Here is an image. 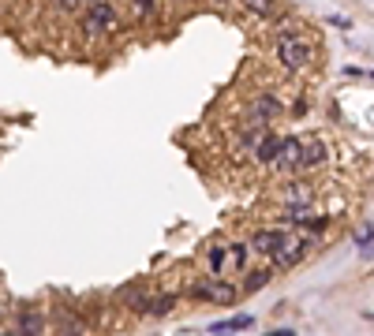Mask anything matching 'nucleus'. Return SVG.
Instances as JSON below:
<instances>
[{
  "instance_id": "6",
  "label": "nucleus",
  "mask_w": 374,
  "mask_h": 336,
  "mask_svg": "<svg viewBox=\"0 0 374 336\" xmlns=\"http://www.w3.org/2000/svg\"><path fill=\"white\" fill-rule=\"evenodd\" d=\"M120 303L127 306V310H135V314H150V303H153V292L150 288H142V284H127L120 288Z\"/></svg>"
},
{
  "instance_id": "7",
  "label": "nucleus",
  "mask_w": 374,
  "mask_h": 336,
  "mask_svg": "<svg viewBox=\"0 0 374 336\" xmlns=\"http://www.w3.org/2000/svg\"><path fill=\"white\" fill-rule=\"evenodd\" d=\"M299 161H303V142L299 139H281V150H277V161H273V165L285 168V172H296Z\"/></svg>"
},
{
  "instance_id": "26",
  "label": "nucleus",
  "mask_w": 374,
  "mask_h": 336,
  "mask_svg": "<svg viewBox=\"0 0 374 336\" xmlns=\"http://www.w3.org/2000/svg\"><path fill=\"white\" fill-rule=\"evenodd\" d=\"M0 336H4V333H0Z\"/></svg>"
},
{
  "instance_id": "1",
  "label": "nucleus",
  "mask_w": 374,
  "mask_h": 336,
  "mask_svg": "<svg viewBox=\"0 0 374 336\" xmlns=\"http://www.w3.org/2000/svg\"><path fill=\"white\" fill-rule=\"evenodd\" d=\"M86 38H102V34H113L120 30V12H116L109 0H97V4H86L83 19H79Z\"/></svg>"
},
{
  "instance_id": "22",
  "label": "nucleus",
  "mask_w": 374,
  "mask_h": 336,
  "mask_svg": "<svg viewBox=\"0 0 374 336\" xmlns=\"http://www.w3.org/2000/svg\"><path fill=\"white\" fill-rule=\"evenodd\" d=\"M266 336H296L292 329H277V333H266Z\"/></svg>"
},
{
  "instance_id": "5",
  "label": "nucleus",
  "mask_w": 374,
  "mask_h": 336,
  "mask_svg": "<svg viewBox=\"0 0 374 336\" xmlns=\"http://www.w3.org/2000/svg\"><path fill=\"white\" fill-rule=\"evenodd\" d=\"M303 250H307V239H303V235H288V232H285V243H281V247L270 254V261H273L277 269H292V266H299Z\"/></svg>"
},
{
  "instance_id": "17",
  "label": "nucleus",
  "mask_w": 374,
  "mask_h": 336,
  "mask_svg": "<svg viewBox=\"0 0 374 336\" xmlns=\"http://www.w3.org/2000/svg\"><path fill=\"white\" fill-rule=\"evenodd\" d=\"M172 306H176V295H153V303H150V314L153 317H165Z\"/></svg>"
},
{
  "instance_id": "13",
  "label": "nucleus",
  "mask_w": 374,
  "mask_h": 336,
  "mask_svg": "<svg viewBox=\"0 0 374 336\" xmlns=\"http://www.w3.org/2000/svg\"><path fill=\"white\" fill-rule=\"evenodd\" d=\"M270 277H273V273H270V266H266V269H251V273L243 277V284L236 288V292H243V295H254V292H262V288L270 284Z\"/></svg>"
},
{
  "instance_id": "21",
  "label": "nucleus",
  "mask_w": 374,
  "mask_h": 336,
  "mask_svg": "<svg viewBox=\"0 0 374 336\" xmlns=\"http://www.w3.org/2000/svg\"><path fill=\"white\" fill-rule=\"evenodd\" d=\"M150 8H153V0H135V12H139V15H146Z\"/></svg>"
},
{
  "instance_id": "18",
  "label": "nucleus",
  "mask_w": 374,
  "mask_h": 336,
  "mask_svg": "<svg viewBox=\"0 0 374 336\" xmlns=\"http://www.w3.org/2000/svg\"><path fill=\"white\" fill-rule=\"evenodd\" d=\"M225 261H229V258H225V247H214V250H209V273H221Z\"/></svg>"
},
{
  "instance_id": "3",
  "label": "nucleus",
  "mask_w": 374,
  "mask_h": 336,
  "mask_svg": "<svg viewBox=\"0 0 374 336\" xmlns=\"http://www.w3.org/2000/svg\"><path fill=\"white\" fill-rule=\"evenodd\" d=\"M281 112H285V108H281L277 97H273V94H259V97L251 101V108H247V123L262 131V127H270Z\"/></svg>"
},
{
  "instance_id": "20",
  "label": "nucleus",
  "mask_w": 374,
  "mask_h": 336,
  "mask_svg": "<svg viewBox=\"0 0 374 336\" xmlns=\"http://www.w3.org/2000/svg\"><path fill=\"white\" fill-rule=\"evenodd\" d=\"M355 247H359L363 254H371V224H363V232L355 235Z\"/></svg>"
},
{
  "instance_id": "4",
  "label": "nucleus",
  "mask_w": 374,
  "mask_h": 336,
  "mask_svg": "<svg viewBox=\"0 0 374 336\" xmlns=\"http://www.w3.org/2000/svg\"><path fill=\"white\" fill-rule=\"evenodd\" d=\"M191 295L195 299H203V303H221V306H229V303H236V284H229V280H206V284H195L191 288Z\"/></svg>"
},
{
  "instance_id": "9",
  "label": "nucleus",
  "mask_w": 374,
  "mask_h": 336,
  "mask_svg": "<svg viewBox=\"0 0 374 336\" xmlns=\"http://www.w3.org/2000/svg\"><path fill=\"white\" fill-rule=\"evenodd\" d=\"M281 243H285V232H277V228H270V232H254V235H251V250L266 254V258L281 247Z\"/></svg>"
},
{
  "instance_id": "16",
  "label": "nucleus",
  "mask_w": 374,
  "mask_h": 336,
  "mask_svg": "<svg viewBox=\"0 0 374 336\" xmlns=\"http://www.w3.org/2000/svg\"><path fill=\"white\" fill-rule=\"evenodd\" d=\"M243 8H247L251 15H262V19H270L273 8H277V0H240Z\"/></svg>"
},
{
  "instance_id": "12",
  "label": "nucleus",
  "mask_w": 374,
  "mask_h": 336,
  "mask_svg": "<svg viewBox=\"0 0 374 336\" xmlns=\"http://www.w3.org/2000/svg\"><path fill=\"white\" fill-rule=\"evenodd\" d=\"M83 333H86V325L79 314H71V310L57 314V336H83Z\"/></svg>"
},
{
  "instance_id": "25",
  "label": "nucleus",
  "mask_w": 374,
  "mask_h": 336,
  "mask_svg": "<svg viewBox=\"0 0 374 336\" xmlns=\"http://www.w3.org/2000/svg\"><path fill=\"white\" fill-rule=\"evenodd\" d=\"M86 4H97V0H86Z\"/></svg>"
},
{
  "instance_id": "23",
  "label": "nucleus",
  "mask_w": 374,
  "mask_h": 336,
  "mask_svg": "<svg viewBox=\"0 0 374 336\" xmlns=\"http://www.w3.org/2000/svg\"><path fill=\"white\" fill-rule=\"evenodd\" d=\"M57 4H60V8H75L79 0H57Z\"/></svg>"
},
{
  "instance_id": "2",
  "label": "nucleus",
  "mask_w": 374,
  "mask_h": 336,
  "mask_svg": "<svg viewBox=\"0 0 374 336\" xmlns=\"http://www.w3.org/2000/svg\"><path fill=\"white\" fill-rule=\"evenodd\" d=\"M277 60L285 63L288 71H299L311 63V45L299 38L296 30H277Z\"/></svg>"
},
{
  "instance_id": "15",
  "label": "nucleus",
  "mask_w": 374,
  "mask_h": 336,
  "mask_svg": "<svg viewBox=\"0 0 374 336\" xmlns=\"http://www.w3.org/2000/svg\"><path fill=\"white\" fill-rule=\"evenodd\" d=\"M225 258L232 261V269H247V247H243V243H229V247H225Z\"/></svg>"
},
{
  "instance_id": "19",
  "label": "nucleus",
  "mask_w": 374,
  "mask_h": 336,
  "mask_svg": "<svg viewBox=\"0 0 374 336\" xmlns=\"http://www.w3.org/2000/svg\"><path fill=\"white\" fill-rule=\"evenodd\" d=\"M299 224H303L307 232H322V228H326V224H330V221H326V217H303V221H299Z\"/></svg>"
},
{
  "instance_id": "10",
  "label": "nucleus",
  "mask_w": 374,
  "mask_h": 336,
  "mask_svg": "<svg viewBox=\"0 0 374 336\" xmlns=\"http://www.w3.org/2000/svg\"><path fill=\"white\" fill-rule=\"evenodd\" d=\"M251 325H254L251 314H236V317H229V322H214V325H209V333H214V336H232V333L251 329Z\"/></svg>"
},
{
  "instance_id": "14",
  "label": "nucleus",
  "mask_w": 374,
  "mask_h": 336,
  "mask_svg": "<svg viewBox=\"0 0 374 336\" xmlns=\"http://www.w3.org/2000/svg\"><path fill=\"white\" fill-rule=\"evenodd\" d=\"M19 336H45V314L38 310L19 314Z\"/></svg>"
},
{
  "instance_id": "24",
  "label": "nucleus",
  "mask_w": 374,
  "mask_h": 336,
  "mask_svg": "<svg viewBox=\"0 0 374 336\" xmlns=\"http://www.w3.org/2000/svg\"><path fill=\"white\" fill-rule=\"evenodd\" d=\"M214 4H229V0H214Z\"/></svg>"
},
{
  "instance_id": "8",
  "label": "nucleus",
  "mask_w": 374,
  "mask_h": 336,
  "mask_svg": "<svg viewBox=\"0 0 374 336\" xmlns=\"http://www.w3.org/2000/svg\"><path fill=\"white\" fill-rule=\"evenodd\" d=\"M277 150H281V135L262 131L259 142H254V157H259L262 165H273V161H277Z\"/></svg>"
},
{
  "instance_id": "11",
  "label": "nucleus",
  "mask_w": 374,
  "mask_h": 336,
  "mask_svg": "<svg viewBox=\"0 0 374 336\" xmlns=\"http://www.w3.org/2000/svg\"><path fill=\"white\" fill-rule=\"evenodd\" d=\"M326 157H330V146H326L322 139H311V142H303V161H299V168H315V165H322Z\"/></svg>"
}]
</instances>
